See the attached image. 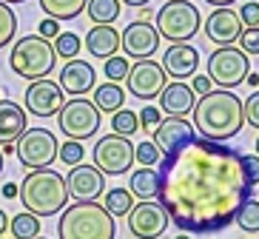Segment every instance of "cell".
I'll use <instances>...</instances> for the list:
<instances>
[{"mask_svg":"<svg viewBox=\"0 0 259 239\" xmlns=\"http://www.w3.org/2000/svg\"><path fill=\"white\" fill-rule=\"evenodd\" d=\"M92 151H94V165L108 177L128 174L131 165H134V146H131L128 137H120V134L100 137Z\"/></svg>","mask_w":259,"mask_h":239,"instance_id":"obj_10","label":"cell"},{"mask_svg":"<svg viewBox=\"0 0 259 239\" xmlns=\"http://www.w3.org/2000/svg\"><path fill=\"white\" fill-rule=\"evenodd\" d=\"M242 171H245V177H248V182L256 185L259 182V157L256 154H242Z\"/></svg>","mask_w":259,"mask_h":239,"instance_id":"obj_40","label":"cell"},{"mask_svg":"<svg viewBox=\"0 0 259 239\" xmlns=\"http://www.w3.org/2000/svg\"><path fill=\"white\" fill-rule=\"evenodd\" d=\"M57 148H60L57 137L49 128H40L37 125V128H26L20 134V139L15 142V154L23 168L34 171V168H49L57 160Z\"/></svg>","mask_w":259,"mask_h":239,"instance_id":"obj_8","label":"cell"},{"mask_svg":"<svg viewBox=\"0 0 259 239\" xmlns=\"http://www.w3.org/2000/svg\"><path fill=\"white\" fill-rule=\"evenodd\" d=\"M157 202L185 233H217L228 228L253 194L242 171V154L199 134L157 162Z\"/></svg>","mask_w":259,"mask_h":239,"instance_id":"obj_1","label":"cell"},{"mask_svg":"<svg viewBox=\"0 0 259 239\" xmlns=\"http://www.w3.org/2000/svg\"><path fill=\"white\" fill-rule=\"evenodd\" d=\"M9 231H12V239H37L40 236V216L29 214H15L9 219Z\"/></svg>","mask_w":259,"mask_h":239,"instance_id":"obj_27","label":"cell"},{"mask_svg":"<svg viewBox=\"0 0 259 239\" xmlns=\"http://www.w3.org/2000/svg\"><path fill=\"white\" fill-rule=\"evenodd\" d=\"M15 31H17V15L12 12V6L0 3V49H6L15 40Z\"/></svg>","mask_w":259,"mask_h":239,"instance_id":"obj_32","label":"cell"},{"mask_svg":"<svg viewBox=\"0 0 259 239\" xmlns=\"http://www.w3.org/2000/svg\"><path fill=\"white\" fill-rule=\"evenodd\" d=\"M197 66H199V54L188 43H171V49L162 54V71H165V77L188 80L197 74Z\"/></svg>","mask_w":259,"mask_h":239,"instance_id":"obj_18","label":"cell"},{"mask_svg":"<svg viewBox=\"0 0 259 239\" xmlns=\"http://www.w3.org/2000/svg\"><path fill=\"white\" fill-rule=\"evenodd\" d=\"M239 49L245 54H259V29H242V34H239Z\"/></svg>","mask_w":259,"mask_h":239,"instance_id":"obj_37","label":"cell"},{"mask_svg":"<svg viewBox=\"0 0 259 239\" xmlns=\"http://www.w3.org/2000/svg\"><path fill=\"white\" fill-rule=\"evenodd\" d=\"M94 69H92V63H85V60H66V66L60 69V88L63 91H69L74 94V97H85L89 91H94Z\"/></svg>","mask_w":259,"mask_h":239,"instance_id":"obj_19","label":"cell"},{"mask_svg":"<svg viewBox=\"0 0 259 239\" xmlns=\"http://www.w3.org/2000/svg\"><path fill=\"white\" fill-rule=\"evenodd\" d=\"M128 231L131 236H137V239H160L162 233H165L168 228V214L165 208H162L160 202H154V200H145V202H137L134 208L128 211Z\"/></svg>","mask_w":259,"mask_h":239,"instance_id":"obj_12","label":"cell"},{"mask_svg":"<svg viewBox=\"0 0 259 239\" xmlns=\"http://www.w3.org/2000/svg\"><path fill=\"white\" fill-rule=\"evenodd\" d=\"M60 239H114L117 225L100 202H74L60 211L57 222Z\"/></svg>","mask_w":259,"mask_h":239,"instance_id":"obj_4","label":"cell"},{"mask_svg":"<svg viewBox=\"0 0 259 239\" xmlns=\"http://www.w3.org/2000/svg\"><path fill=\"white\" fill-rule=\"evenodd\" d=\"M0 3H6V6H12V3H26V0H0Z\"/></svg>","mask_w":259,"mask_h":239,"instance_id":"obj_50","label":"cell"},{"mask_svg":"<svg viewBox=\"0 0 259 239\" xmlns=\"http://www.w3.org/2000/svg\"><path fill=\"white\" fill-rule=\"evenodd\" d=\"M54 54L57 57H63V60H74L77 54H80V49H83V40H80V34L77 31H60L57 37H54Z\"/></svg>","mask_w":259,"mask_h":239,"instance_id":"obj_29","label":"cell"},{"mask_svg":"<svg viewBox=\"0 0 259 239\" xmlns=\"http://www.w3.org/2000/svg\"><path fill=\"white\" fill-rule=\"evenodd\" d=\"M242 108H245V123L259 128V91H253L251 97L242 103Z\"/></svg>","mask_w":259,"mask_h":239,"instance_id":"obj_39","label":"cell"},{"mask_svg":"<svg viewBox=\"0 0 259 239\" xmlns=\"http://www.w3.org/2000/svg\"><path fill=\"white\" fill-rule=\"evenodd\" d=\"M242 29L245 26L239 20V12H234L231 6H220L205 20V37L217 46H234L242 34Z\"/></svg>","mask_w":259,"mask_h":239,"instance_id":"obj_17","label":"cell"},{"mask_svg":"<svg viewBox=\"0 0 259 239\" xmlns=\"http://www.w3.org/2000/svg\"><path fill=\"white\" fill-rule=\"evenodd\" d=\"M54 46L40 34H26L15 43L12 54H9V66L17 77L23 80H46L54 69Z\"/></svg>","mask_w":259,"mask_h":239,"instance_id":"obj_5","label":"cell"},{"mask_svg":"<svg viewBox=\"0 0 259 239\" xmlns=\"http://www.w3.org/2000/svg\"><path fill=\"white\" fill-rule=\"evenodd\" d=\"M194 137H197V131H194V125H191L185 117H165V120L154 128V146H157V151H160L162 157L174 154L177 148H183L185 142H191Z\"/></svg>","mask_w":259,"mask_h":239,"instance_id":"obj_16","label":"cell"},{"mask_svg":"<svg viewBox=\"0 0 259 239\" xmlns=\"http://www.w3.org/2000/svg\"><path fill=\"white\" fill-rule=\"evenodd\" d=\"M234 222L239 225L245 233H259V202L256 200H248L242 208L236 211Z\"/></svg>","mask_w":259,"mask_h":239,"instance_id":"obj_30","label":"cell"},{"mask_svg":"<svg viewBox=\"0 0 259 239\" xmlns=\"http://www.w3.org/2000/svg\"><path fill=\"white\" fill-rule=\"evenodd\" d=\"M120 3H125V6H145V3H151V0H120Z\"/></svg>","mask_w":259,"mask_h":239,"instance_id":"obj_46","label":"cell"},{"mask_svg":"<svg viewBox=\"0 0 259 239\" xmlns=\"http://www.w3.org/2000/svg\"><path fill=\"white\" fill-rule=\"evenodd\" d=\"M191 91L199 94V97H205L208 91H213L211 77H205V74H194V77H191Z\"/></svg>","mask_w":259,"mask_h":239,"instance_id":"obj_41","label":"cell"},{"mask_svg":"<svg viewBox=\"0 0 259 239\" xmlns=\"http://www.w3.org/2000/svg\"><path fill=\"white\" fill-rule=\"evenodd\" d=\"M85 3L89 0H40V9L46 12V17L60 23V20H74L85 9Z\"/></svg>","mask_w":259,"mask_h":239,"instance_id":"obj_25","label":"cell"},{"mask_svg":"<svg viewBox=\"0 0 259 239\" xmlns=\"http://www.w3.org/2000/svg\"><path fill=\"white\" fill-rule=\"evenodd\" d=\"M160 31L151 23H128L120 31V49L125 52V57L134 60H151V54H157L160 49Z\"/></svg>","mask_w":259,"mask_h":239,"instance_id":"obj_14","label":"cell"},{"mask_svg":"<svg viewBox=\"0 0 259 239\" xmlns=\"http://www.w3.org/2000/svg\"><path fill=\"white\" fill-rule=\"evenodd\" d=\"M177 239H188V236H177Z\"/></svg>","mask_w":259,"mask_h":239,"instance_id":"obj_53","label":"cell"},{"mask_svg":"<svg viewBox=\"0 0 259 239\" xmlns=\"http://www.w3.org/2000/svg\"><path fill=\"white\" fill-rule=\"evenodd\" d=\"M134 160H137L143 168H157V162L162 160V154L157 151V146H154L151 139H148V142L134 146Z\"/></svg>","mask_w":259,"mask_h":239,"instance_id":"obj_34","label":"cell"},{"mask_svg":"<svg viewBox=\"0 0 259 239\" xmlns=\"http://www.w3.org/2000/svg\"><path fill=\"white\" fill-rule=\"evenodd\" d=\"M94 106H97L100 114H114L120 108H125V88L120 83H103V85H94Z\"/></svg>","mask_w":259,"mask_h":239,"instance_id":"obj_23","label":"cell"},{"mask_svg":"<svg viewBox=\"0 0 259 239\" xmlns=\"http://www.w3.org/2000/svg\"><path fill=\"white\" fill-rule=\"evenodd\" d=\"M248 74H251V60H248V54L242 49L220 46L208 57V77L220 88H228L231 91L236 85H242Z\"/></svg>","mask_w":259,"mask_h":239,"instance_id":"obj_7","label":"cell"},{"mask_svg":"<svg viewBox=\"0 0 259 239\" xmlns=\"http://www.w3.org/2000/svg\"><path fill=\"white\" fill-rule=\"evenodd\" d=\"M100 111L92 100H85V97H74V100H66L63 108L57 111V120H60V131L66 134L69 139H77V142H83V139L94 137L100 128Z\"/></svg>","mask_w":259,"mask_h":239,"instance_id":"obj_9","label":"cell"},{"mask_svg":"<svg viewBox=\"0 0 259 239\" xmlns=\"http://www.w3.org/2000/svg\"><path fill=\"white\" fill-rule=\"evenodd\" d=\"M205 3H211V6H231V3H236V0H205Z\"/></svg>","mask_w":259,"mask_h":239,"instance_id":"obj_47","label":"cell"},{"mask_svg":"<svg viewBox=\"0 0 259 239\" xmlns=\"http://www.w3.org/2000/svg\"><path fill=\"white\" fill-rule=\"evenodd\" d=\"M3 197H6V200H15V197H17V185H15V182H6V185H3Z\"/></svg>","mask_w":259,"mask_h":239,"instance_id":"obj_43","label":"cell"},{"mask_svg":"<svg viewBox=\"0 0 259 239\" xmlns=\"http://www.w3.org/2000/svg\"><path fill=\"white\" fill-rule=\"evenodd\" d=\"M165 71H162L160 63L154 60H137L128 69V77H125V85H128V94L137 97V100L151 103L160 97V91L165 88Z\"/></svg>","mask_w":259,"mask_h":239,"instance_id":"obj_11","label":"cell"},{"mask_svg":"<svg viewBox=\"0 0 259 239\" xmlns=\"http://www.w3.org/2000/svg\"><path fill=\"white\" fill-rule=\"evenodd\" d=\"M26 111L15 100H0V146H15L26 131Z\"/></svg>","mask_w":259,"mask_h":239,"instance_id":"obj_21","label":"cell"},{"mask_svg":"<svg viewBox=\"0 0 259 239\" xmlns=\"http://www.w3.org/2000/svg\"><path fill=\"white\" fill-rule=\"evenodd\" d=\"M0 174H3V154H0Z\"/></svg>","mask_w":259,"mask_h":239,"instance_id":"obj_51","label":"cell"},{"mask_svg":"<svg viewBox=\"0 0 259 239\" xmlns=\"http://www.w3.org/2000/svg\"><path fill=\"white\" fill-rule=\"evenodd\" d=\"M128 191H131V197H137L140 202L157 200V191H160L157 168H140V171H134L131 179H128Z\"/></svg>","mask_w":259,"mask_h":239,"instance_id":"obj_24","label":"cell"},{"mask_svg":"<svg viewBox=\"0 0 259 239\" xmlns=\"http://www.w3.org/2000/svg\"><path fill=\"white\" fill-rule=\"evenodd\" d=\"M66 188H69V197H74L77 202H97L100 194H106V174L97 165L80 162L69 171Z\"/></svg>","mask_w":259,"mask_h":239,"instance_id":"obj_15","label":"cell"},{"mask_svg":"<svg viewBox=\"0 0 259 239\" xmlns=\"http://www.w3.org/2000/svg\"><path fill=\"white\" fill-rule=\"evenodd\" d=\"M23 103H26L23 111L40 117V120H46V117H54L63 108L66 91H63L60 83H54V80H31V85L23 94Z\"/></svg>","mask_w":259,"mask_h":239,"instance_id":"obj_13","label":"cell"},{"mask_svg":"<svg viewBox=\"0 0 259 239\" xmlns=\"http://www.w3.org/2000/svg\"><path fill=\"white\" fill-rule=\"evenodd\" d=\"M245 83H248V85H259V74H248V77H245Z\"/></svg>","mask_w":259,"mask_h":239,"instance_id":"obj_48","label":"cell"},{"mask_svg":"<svg viewBox=\"0 0 259 239\" xmlns=\"http://www.w3.org/2000/svg\"><path fill=\"white\" fill-rule=\"evenodd\" d=\"M111 128H114V134H120V137H131L134 131H140V120L131 108H120V111L111 114Z\"/></svg>","mask_w":259,"mask_h":239,"instance_id":"obj_31","label":"cell"},{"mask_svg":"<svg viewBox=\"0 0 259 239\" xmlns=\"http://www.w3.org/2000/svg\"><path fill=\"white\" fill-rule=\"evenodd\" d=\"M256 157H259V137H256Z\"/></svg>","mask_w":259,"mask_h":239,"instance_id":"obj_52","label":"cell"},{"mask_svg":"<svg viewBox=\"0 0 259 239\" xmlns=\"http://www.w3.org/2000/svg\"><path fill=\"white\" fill-rule=\"evenodd\" d=\"M125 77H128V57H108L106 60L108 83H125Z\"/></svg>","mask_w":259,"mask_h":239,"instance_id":"obj_35","label":"cell"},{"mask_svg":"<svg viewBox=\"0 0 259 239\" xmlns=\"http://www.w3.org/2000/svg\"><path fill=\"white\" fill-rule=\"evenodd\" d=\"M37 34H40L43 40H54L57 34H60V23H57V20H52V17H46V20H40Z\"/></svg>","mask_w":259,"mask_h":239,"instance_id":"obj_42","label":"cell"},{"mask_svg":"<svg viewBox=\"0 0 259 239\" xmlns=\"http://www.w3.org/2000/svg\"><path fill=\"white\" fill-rule=\"evenodd\" d=\"M137 120H140V128H145V131L151 134L157 125L162 123V114H160V108H154V106H145L143 111L137 114Z\"/></svg>","mask_w":259,"mask_h":239,"instance_id":"obj_36","label":"cell"},{"mask_svg":"<svg viewBox=\"0 0 259 239\" xmlns=\"http://www.w3.org/2000/svg\"><path fill=\"white\" fill-rule=\"evenodd\" d=\"M103 208L111 216H128V211L134 208V197H131L128 188H111V191H106V205Z\"/></svg>","mask_w":259,"mask_h":239,"instance_id":"obj_28","label":"cell"},{"mask_svg":"<svg viewBox=\"0 0 259 239\" xmlns=\"http://www.w3.org/2000/svg\"><path fill=\"white\" fill-rule=\"evenodd\" d=\"M120 0H89L85 3V15L92 17L94 26H111L120 17Z\"/></svg>","mask_w":259,"mask_h":239,"instance_id":"obj_26","label":"cell"},{"mask_svg":"<svg viewBox=\"0 0 259 239\" xmlns=\"http://www.w3.org/2000/svg\"><path fill=\"white\" fill-rule=\"evenodd\" d=\"M148 20H151V9L140 6V23H148Z\"/></svg>","mask_w":259,"mask_h":239,"instance_id":"obj_45","label":"cell"},{"mask_svg":"<svg viewBox=\"0 0 259 239\" xmlns=\"http://www.w3.org/2000/svg\"><path fill=\"white\" fill-rule=\"evenodd\" d=\"M6 231H9V216H6V211L0 208V236H3Z\"/></svg>","mask_w":259,"mask_h":239,"instance_id":"obj_44","label":"cell"},{"mask_svg":"<svg viewBox=\"0 0 259 239\" xmlns=\"http://www.w3.org/2000/svg\"><path fill=\"white\" fill-rule=\"evenodd\" d=\"M0 154H15V146H0Z\"/></svg>","mask_w":259,"mask_h":239,"instance_id":"obj_49","label":"cell"},{"mask_svg":"<svg viewBox=\"0 0 259 239\" xmlns=\"http://www.w3.org/2000/svg\"><path fill=\"white\" fill-rule=\"evenodd\" d=\"M83 154H85V148L83 142H77V139H66V142H60V148H57V157H60L63 165H80L83 162Z\"/></svg>","mask_w":259,"mask_h":239,"instance_id":"obj_33","label":"cell"},{"mask_svg":"<svg viewBox=\"0 0 259 239\" xmlns=\"http://www.w3.org/2000/svg\"><path fill=\"white\" fill-rule=\"evenodd\" d=\"M239 20H242L245 29H259V3H245L242 9H239Z\"/></svg>","mask_w":259,"mask_h":239,"instance_id":"obj_38","label":"cell"},{"mask_svg":"<svg viewBox=\"0 0 259 239\" xmlns=\"http://www.w3.org/2000/svg\"><path fill=\"white\" fill-rule=\"evenodd\" d=\"M202 26L199 9L188 0H168L165 6L157 12V26L160 37L171 40V43H188Z\"/></svg>","mask_w":259,"mask_h":239,"instance_id":"obj_6","label":"cell"},{"mask_svg":"<svg viewBox=\"0 0 259 239\" xmlns=\"http://www.w3.org/2000/svg\"><path fill=\"white\" fill-rule=\"evenodd\" d=\"M17 197L23 208L34 216H57L69 205V188L66 177L52 168H34L26 174L23 185L17 188Z\"/></svg>","mask_w":259,"mask_h":239,"instance_id":"obj_3","label":"cell"},{"mask_svg":"<svg viewBox=\"0 0 259 239\" xmlns=\"http://www.w3.org/2000/svg\"><path fill=\"white\" fill-rule=\"evenodd\" d=\"M85 49H89L92 57L108 60L120 52V31L114 26H92L85 31Z\"/></svg>","mask_w":259,"mask_h":239,"instance_id":"obj_22","label":"cell"},{"mask_svg":"<svg viewBox=\"0 0 259 239\" xmlns=\"http://www.w3.org/2000/svg\"><path fill=\"white\" fill-rule=\"evenodd\" d=\"M191 117H194V123H191L194 131L205 139H217V142L236 137L245 125L242 100L228 88L208 91L205 97H199L191 108Z\"/></svg>","mask_w":259,"mask_h":239,"instance_id":"obj_2","label":"cell"},{"mask_svg":"<svg viewBox=\"0 0 259 239\" xmlns=\"http://www.w3.org/2000/svg\"><path fill=\"white\" fill-rule=\"evenodd\" d=\"M37 239H43V236H37Z\"/></svg>","mask_w":259,"mask_h":239,"instance_id":"obj_54","label":"cell"},{"mask_svg":"<svg viewBox=\"0 0 259 239\" xmlns=\"http://www.w3.org/2000/svg\"><path fill=\"white\" fill-rule=\"evenodd\" d=\"M197 103V94L191 91V85L183 80H174V83H165V88L160 91V108L168 117H185L191 114V108Z\"/></svg>","mask_w":259,"mask_h":239,"instance_id":"obj_20","label":"cell"}]
</instances>
